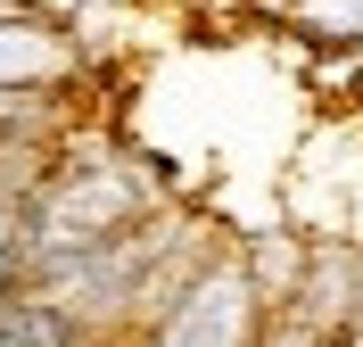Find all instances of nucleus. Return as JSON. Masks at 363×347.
Instances as JSON below:
<instances>
[{
	"instance_id": "f257e3e1",
	"label": "nucleus",
	"mask_w": 363,
	"mask_h": 347,
	"mask_svg": "<svg viewBox=\"0 0 363 347\" xmlns=\"http://www.w3.org/2000/svg\"><path fill=\"white\" fill-rule=\"evenodd\" d=\"M0 347H74L67 306H42V298H0Z\"/></svg>"
},
{
	"instance_id": "f03ea898",
	"label": "nucleus",
	"mask_w": 363,
	"mask_h": 347,
	"mask_svg": "<svg viewBox=\"0 0 363 347\" xmlns=\"http://www.w3.org/2000/svg\"><path fill=\"white\" fill-rule=\"evenodd\" d=\"M17 265H25V248H17V240H0V298H9V281H17Z\"/></svg>"
},
{
	"instance_id": "7ed1b4c3",
	"label": "nucleus",
	"mask_w": 363,
	"mask_h": 347,
	"mask_svg": "<svg viewBox=\"0 0 363 347\" xmlns=\"http://www.w3.org/2000/svg\"><path fill=\"white\" fill-rule=\"evenodd\" d=\"M9 108H17V99H9V92H0V124H9Z\"/></svg>"
}]
</instances>
